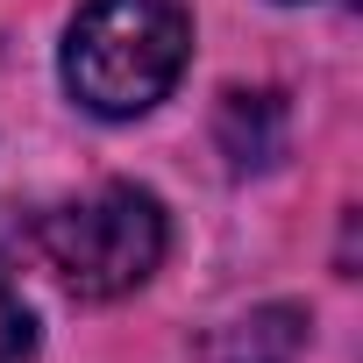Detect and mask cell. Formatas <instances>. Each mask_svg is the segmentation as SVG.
Masks as SVG:
<instances>
[{
	"instance_id": "cell-3",
	"label": "cell",
	"mask_w": 363,
	"mask_h": 363,
	"mask_svg": "<svg viewBox=\"0 0 363 363\" xmlns=\"http://www.w3.org/2000/svg\"><path fill=\"white\" fill-rule=\"evenodd\" d=\"M221 150L235 171H264L285 150V107L278 93H228L221 100Z\"/></svg>"
},
{
	"instance_id": "cell-5",
	"label": "cell",
	"mask_w": 363,
	"mask_h": 363,
	"mask_svg": "<svg viewBox=\"0 0 363 363\" xmlns=\"http://www.w3.org/2000/svg\"><path fill=\"white\" fill-rule=\"evenodd\" d=\"M36 356V313L15 299V285L0 278V363H29Z\"/></svg>"
},
{
	"instance_id": "cell-4",
	"label": "cell",
	"mask_w": 363,
	"mask_h": 363,
	"mask_svg": "<svg viewBox=\"0 0 363 363\" xmlns=\"http://www.w3.org/2000/svg\"><path fill=\"white\" fill-rule=\"evenodd\" d=\"M299 342H306V313L299 306H257L214 342V363H292Z\"/></svg>"
},
{
	"instance_id": "cell-1",
	"label": "cell",
	"mask_w": 363,
	"mask_h": 363,
	"mask_svg": "<svg viewBox=\"0 0 363 363\" xmlns=\"http://www.w3.org/2000/svg\"><path fill=\"white\" fill-rule=\"evenodd\" d=\"M193 57V15L178 0H86L65 36V86L79 107L128 121L150 114Z\"/></svg>"
},
{
	"instance_id": "cell-2",
	"label": "cell",
	"mask_w": 363,
	"mask_h": 363,
	"mask_svg": "<svg viewBox=\"0 0 363 363\" xmlns=\"http://www.w3.org/2000/svg\"><path fill=\"white\" fill-rule=\"evenodd\" d=\"M164 207L143 186H100L43 214V257L79 299H121L164 264Z\"/></svg>"
}]
</instances>
